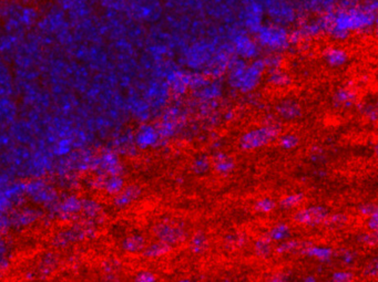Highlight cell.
Instances as JSON below:
<instances>
[{
    "instance_id": "1",
    "label": "cell",
    "mask_w": 378,
    "mask_h": 282,
    "mask_svg": "<svg viewBox=\"0 0 378 282\" xmlns=\"http://www.w3.org/2000/svg\"><path fill=\"white\" fill-rule=\"evenodd\" d=\"M345 59H346V57H345L344 52H342V51H339V50H333L332 51V60L331 61H332L333 65H335V66L342 65Z\"/></svg>"
}]
</instances>
